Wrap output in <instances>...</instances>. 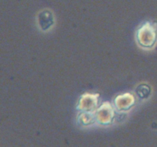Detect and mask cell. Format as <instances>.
<instances>
[{
  "label": "cell",
  "instance_id": "1",
  "mask_svg": "<svg viewBox=\"0 0 157 147\" xmlns=\"http://www.w3.org/2000/svg\"><path fill=\"white\" fill-rule=\"evenodd\" d=\"M136 39L141 47L151 48L157 40V24L147 21L140 27L136 32Z\"/></svg>",
  "mask_w": 157,
  "mask_h": 147
},
{
  "label": "cell",
  "instance_id": "2",
  "mask_svg": "<svg viewBox=\"0 0 157 147\" xmlns=\"http://www.w3.org/2000/svg\"><path fill=\"white\" fill-rule=\"evenodd\" d=\"M98 102V95L87 93V94H84L80 100L78 108L82 111L90 113L95 110Z\"/></svg>",
  "mask_w": 157,
  "mask_h": 147
},
{
  "label": "cell",
  "instance_id": "3",
  "mask_svg": "<svg viewBox=\"0 0 157 147\" xmlns=\"http://www.w3.org/2000/svg\"><path fill=\"white\" fill-rule=\"evenodd\" d=\"M95 117L101 123H109L113 117V111L111 106L105 104L101 106L98 110H97Z\"/></svg>",
  "mask_w": 157,
  "mask_h": 147
},
{
  "label": "cell",
  "instance_id": "4",
  "mask_svg": "<svg viewBox=\"0 0 157 147\" xmlns=\"http://www.w3.org/2000/svg\"><path fill=\"white\" fill-rule=\"evenodd\" d=\"M133 97L130 93L121 95L115 100V105L120 110H126L130 108L133 104Z\"/></svg>",
  "mask_w": 157,
  "mask_h": 147
}]
</instances>
